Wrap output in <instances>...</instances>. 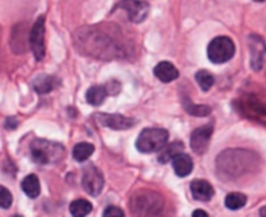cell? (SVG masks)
<instances>
[{
  "instance_id": "obj_1",
  "label": "cell",
  "mask_w": 266,
  "mask_h": 217,
  "mask_svg": "<svg viewBox=\"0 0 266 217\" xmlns=\"http://www.w3.org/2000/svg\"><path fill=\"white\" fill-rule=\"evenodd\" d=\"M77 48L96 59H121L126 44L117 25H96L81 29L76 34Z\"/></svg>"
},
{
  "instance_id": "obj_2",
  "label": "cell",
  "mask_w": 266,
  "mask_h": 217,
  "mask_svg": "<svg viewBox=\"0 0 266 217\" xmlns=\"http://www.w3.org/2000/svg\"><path fill=\"white\" fill-rule=\"evenodd\" d=\"M251 153L244 150H228L217 158V171L225 173L226 177H238L248 172L252 163Z\"/></svg>"
},
{
  "instance_id": "obj_3",
  "label": "cell",
  "mask_w": 266,
  "mask_h": 217,
  "mask_svg": "<svg viewBox=\"0 0 266 217\" xmlns=\"http://www.w3.org/2000/svg\"><path fill=\"white\" fill-rule=\"evenodd\" d=\"M65 149L63 145L48 140H35L30 146V156L37 164H53L64 158Z\"/></svg>"
},
{
  "instance_id": "obj_4",
  "label": "cell",
  "mask_w": 266,
  "mask_h": 217,
  "mask_svg": "<svg viewBox=\"0 0 266 217\" xmlns=\"http://www.w3.org/2000/svg\"><path fill=\"white\" fill-rule=\"evenodd\" d=\"M162 198L153 191H138L130 200V208L137 216H154L162 208Z\"/></svg>"
},
{
  "instance_id": "obj_5",
  "label": "cell",
  "mask_w": 266,
  "mask_h": 217,
  "mask_svg": "<svg viewBox=\"0 0 266 217\" xmlns=\"http://www.w3.org/2000/svg\"><path fill=\"white\" fill-rule=\"evenodd\" d=\"M169 132L164 128H146L137 138V150L143 154L160 152L168 144Z\"/></svg>"
},
{
  "instance_id": "obj_6",
  "label": "cell",
  "mask_w": 266,
  "mask_h": 217,
  "mask_svg": "<svg viewBox=\"0 0 266 217\" xmlns=\"http://www.w3.org/2000/svg\"><path fill=\"white\" fill-rule=\"evenodd\" d=\"M208 59L213 63H225L235 55L234 41L228 36H217L210 41L207 49Z\"/></svg>"
},
{
  "instance_id": "obj_7",
  "label": "cell",
  "mask_w": 266,
  "mask_h": 217,
  "mask_svg": "<svg viewBox=\"0 0 266 217\" xmlns=\"http://www.w3.org/2000/svg\"><path fill=\"white\" fill-rule=\"evenodd\" d=\"M44 22H46V17L39 16L29 34V43H30V47H32L37 61H42L46 56V43H44L46 26H44Z\"/></svg>"
},
{
  "instance_id": "obj_8",
  "label": "cell",
  "mask_w": 266,
  "mask_h": 217,
  "mask_svg": "<svg viewBox=\"0 0 266 217\" xmlns=\"http://www.w3.org/2000/svg\"><path fill=\"white\" fill-rule=\"evenodd\" d=\"M104 176L94 164L87 165L82 176V186L84 191L91 196H98L104 187Z\"/></svg>"
},
{
  "instance_id": "obj_9",
  "label": "cell",
  "mask_w": 266,
  "mask_h": 217,
  "mask_svg": "<svg viewBox=\"0 0 266 217\" xmlns=\"http://www.w3.org/2000/svg\"><path fill=\"white\" fill-rule=\"evenodd\" d=\"M114 9L126 10L127 17L133 24H140L147 18L150 4L143 0H121Z\"/></svg>"
},
{
  "instance_id": "obj_10",
  "label": "cell",
  "mask_w": 266,
  "mask_h": 217,
  "mask_svg": "<svg viewBox=\"0 0 266 217\" xmlns=\"http://www.w3.org/2000/svg\"><path fill=\"white\" fill-rule=\"evenodd\" d=\"M95 121L104 127H108L114 131H125L130 129L137 124V121L133 118H126L119 114H95Z\"/></svg>"
},
{
  "instance_id": "obj_11",
  "label": "cell",
  "mask_w": 266,
  "mask_h": 217,
  "mask_svg": "<svg viewBox=\"0 0 266 217\" xmlns=\"http://www.w3.org/2000/svg\"><path fill=\"white\" fill-rule=\"evenodd\" d=\"M212 133H213V125L212 124L203 125V127L195 129L191 134V138H190V145H191V149L193 152L196 154H204L207 152L208 148H209Z\"/></svg>"
},
{
  "instance_id": "obj_12",
  "label": "cell",
  "mask_w": 266,
  "mask_h": 217,
  "mask_svg": "<svg viewBox=\"0 0 266 217\" xmlns=\"http://www.w3.org/2000/svg\"><path fill=\"white\" fill-rule=\"evenodd\" d=\"M249 45H251V52H252V59H251V65L256 71H259L264 65L266 56V48L264 44V40L259 38L257 35H252L249 38Z\"/></svg>"
},
{
  "instance_id": "obj_13",
  "label": "cell",
  "mask_w": 266,
  "mask_h": 217,
  "mask_svg": "<svg viewBox=\"0 0 266 217\" xmlns=\"http://www.w3.org/2000/svg\"><path fill=\"white\" fill-rule=\"evenodd\" d=\"M190 190H191L193 199L199 202H208L214 195L213 186L205 180H193L190 185Z\"/></svg>"
},
{
  "instance_id": "obj_14",
  "label": "cell",
  "mask_w": 266,
  "mask_h": 217,
  "mask_svg": "<svg viewBox=\"0 0 266 217\" xmlns=\"http://www.w3.org/2000/svg\"><path fill=\"white\" fill-rule=\"evenodd\" d=\"M153 74L162 83H170L173 80L178 79L179 76V71L177 70V67L173 65L172 62L168 61L158 62L157 65L154 66Z\"/></svg>"
},
{
  "instance_id": "obj_15",
  "label": "cell",
  "mask_w": 266,
  "mask_h": 217,
  "mask_svg": "<svg viewBox=\"0 0 266 217\" xmlns=\"http://www.w3.org/2000/svg\"><path fill=\"white\" fill-rule=\"evenodd\" d=\"M173 168H174L175 175L178 177H187L190 173L192 172L193 163L191 156L185 153H181L172 160Z\"/></svg>"
},
{
  "instance_id": "obj_16",
  "label": "cell",
  "mask_w": 266,
  "mask_h": 217,
  "mask_svg": "<svg viewBox=\"0 0 266 217\" xmlns=\"http://www.w3.org/2000/svg\"><path fill=\"white\" fill-rule=\"evenodd\" d=\"M183 150H185V145H183V142L181 141H175L173 142V144L165 145L164 148L158 152L157 160L161 163V164L172 162L177 155L183 153Z\"/></svg>"
},
{
  "instance_id": "obj_17",
  "label": "cell",
  "mask_w": 266,
  "mask_h": 217,
  "mask_svg": "<svg viewBox=\"0 0 266 217\" xmlns=\"http://www.w3.org/2000/svg\"><path fill=\"white\" fill-rule=\"evenodd\" d=\"M59 84L55 76L51 75H39L33 82V88L39 94H46L55 90V87Z\"/></svg>"
},
{
  "instance_id": "obj_18",
  "label": "cell",
  "mask_w": 266,
  "mask_h": 217,
  "mask_svg": "<svg viewBox=\"0 0 266 217\" xmlns=\"http://www.w3.org/2000/svg\"><path fill=\"white\" fill-rule=\"evenodd\" d=\"M22 191H24L29 198H37L40 194V183L37 175L26 176L21 183Z\"/></svg>"
},
{
  "instance_id": "obj_19",
  "label": "cell",
  "mask_w": 266,
  "mask_h": 217,
  "mask_svg": "<svg viewBox=\"0 0 266 217\" xmlns=\"http://www.w3.org/2000/svg\"><path fill=\"white\" fill-rule=\"evenodd\" d=\"M108 94L107 87L104 86H95L88 88L86 92V100L92 106H100L105 101V97Z\"/></svg>"
},
{
  "instance_id": "obj_20",
  "label": "cell",
  "mask_w": 266,
  "mask_h": 217,
  "mask_svg": "<svg viewBox=\"0 0 266 217\" xmlns=\"http://www.w3.org/2000/svg\"><path fill=\"white\" fill-rule=\"evenodd\" d=\"M95 152V146L90 142H79L74 146L73 149V158L74 160L82 163L87 160Z\"/></svg>"
},
{
  "instance_id": "obj_21",
  "label": "cell",
  "mask_w": 266,
  "mask_h": 217,
  "mask_svg": "<svg viewBox=\"0 0 266 217\" xmlns=\"http://www.w3.org/2000/svg\"><path fill=\"white\" fill-rule=\"evenodd\" d=\"M183 107L185 110L189 114L193 115V117H208L212 111L209 106H205V105H195L192 101L190 100L189 97H185L183 98Z\"/></svg>"
},
{
  "instance_id": "obj_22",
  "label": "cell",
  "mask_w": 266,
  "mask_h": 217,
  "mask_svg": "<svg viewBox=\"0 0 266 217\" xmlns=\"http://www.w3.org/2000/svg\"><path fill=\"white\" fill-rule=\"evenodd\" d=\"M70 215L76 217L87 216L92 211V204L86 199H77L72 202L69 207Z\"/></svg>"
},
{
  "instance_id": "obj_23",
  "label": "cell",
  "mask_w": 266,
  "mask_h": 217,
  "mask_svg": "<svg viewBox=\"0 0 266 217\" xmlns=\"http://www.w3.org/2000/svg\"><path fill=\"white\" fill-rule=\"evenodd\" d=\"M245 203H247V196L242 193H231L225 198V206L231 211L240 210L245 206Z\"/></svg>"
},
{
  "instance_id": "obj_24",
  "label": "cell",
  "mask_w": 266,
  "mask_h": 217,
  "mask_svg": "<svg viewBox=\"0 0 266 217\" xmlns=\"http://www.w3.org/2000/svg\"><path fill=\"white\" fill-rule=\"evenodd\" d=\"M195 79H196L197 84H199L200 88L203 91H209L214 84L213 75L209 71H207V70L197 71L196 75H195Z\"/></svg>"
},
{
  "instance_id": "obj_25",
  "label": "cell",
  "mask_w": 266,
  "mask_h": 217,
  "mask_svg": "<svg viewBox=\"0 0 266 217\" xmlns=\"http://www.w3.org/2000/svg\"><path fill=\"white\" fill-rule=\"evenodd\" d=\"M13 203V196L11 191L5 187V186H0V206L4 210H7Z\"/></svg>"
},
{
  "instance_id": "obj_26",
  "label": "cell",
  "mask_w": 266,
  "mask_h": 217,
  "mask_svg": "<svg viewBox=\"0 0 266 217\" xmlns=\"http://www.w3.org/2000/svg\"><path fill=\"white\" fill-rule=\"evenodd\" d=\"M104 217H123L125 214L122 212V210H119L117 207H108L107 210L104 211V214H103Z\"/></svg>"
},
{
  "instance_id": "obj_27",
  "label": "cell",
  "mask_w": 266,
  "mask_h": 217,
  "mask_svg": "<svg viewBox=\"0 0 266 217\" xmlns=\"http://www.w3.org/2000/svg\"><path fill=\"white\" fill-rule=\"evenodd\" d=\"M18 125V121L16 119V118H8L7 122H5V127L8 128V129H16Z\"/></svg>"
},
{
  "instance_id": "obj_28",
  "label": "cell",
  "mask_w": 266,
  "mask_h": 217,
  "mask_svg": "<svg viewBox=\"0 0 266 217\" xmlns=\"http://www.w3.org/2000/svg\"><path fill=\"white\" fill-rule=\"evenodd\" d=\"M192 217H208V214L203 210H195L192 212Z\"/></svg>"
},
{
  "instance_id": "obj_29",
  "label": "cell",
  "mask_w": 266,
  "mask_h": 217,
  "mask_svg": "<svg viewBox=\"0 0 266 217\" xmlns=\"http://www.w3.org/2000/svg\"><path fill=\"white\" fill-rule=\"evenodd\" d=\"M260 216H263V217H266V206L263 207L261 210H260Z\"/></svg>"
},
{
  "instance_id": "obj_30",
  "label": "cell",
  "mask_w": 266,
  "mask_h": 217,
  "mask_svg": "<svg viewBox=\"0 0 266 217\" xmlns=\"http://www.w3.org/2000/svg\"><path fill=\"white\" fill-rule=\"evenodd\" d=\"M255 1H257V3H263V1H265V0H255Z\"/></svg>"
}]
</instances>
